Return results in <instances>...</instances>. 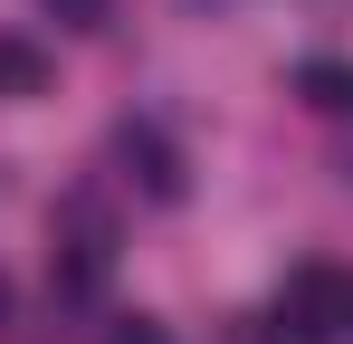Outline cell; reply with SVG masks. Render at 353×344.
I'll return each instance as SVG.
<instances>
[{"label":"cell","instance_id":"obj_1","mask_svg":"<svg viewBox=\"0 0 353 344\" xmlns=\"http://www.w3.org/2000/svg\"><path fill=\"white\" fill-rule=\"evenodd\" d=\"M277 335H296V344H344L353 335V278H344V268H296L287 296H277Z\"/></svg>","mask_w":353,"mask_h":344},{"label":"cell","instance_id":"obj_2","mask_svg":"<svg viewBox=\"0 0 353 344\" xmlns=\"http://www.w3.org/2000/svg\"><path fill=\"white\" fill-rule=\"evenodd\" d=\"M115 153H124V163H143V191H153V201H172V191H181V163H172V144H163V134L124 124V134H115Z\"/></svg>","mask_w":353,"mask_h":344},{"label":"cell","instance_id":"obj_3","mask_svg":"<svg viewBox=\"0 0 353 344\" xmlns=\"http://www.w3.org/2000/svg\"><path fill=\"white\" fill-rule=\"evenodd\" d=\"M0 96H48V48L0 29Z\"/></svg>","mask_w":353,"mask_h":344},{"label":"cell","instance_id":"obj_4","mask_svg":"<svg viewBox=\"0 0 353 344\" xmlns=\"http://www.w3.org/2000/svg\"><path fill=\"white\" fill-rule=\"evenodd\" d=\"M296 96L315 115H353V67L344 57H305V67H296Z\"/></svg>","mask_w":353,"mask_h":344},{"label":"cell","instance_id":"obj_5","mask_svg":"<svg viewBox=\"0 0 353 344\" xmlns=\"http://www.w3.org/2000/svg\"><path fill=\"white\" fill-rule=\"evenodd\" d=\"M48 19H67V29H105L115 0H48Z\"/></svg>","mask_w":353,"mask_h":344},{"label":"cell","instance_id":"obj_6","mask_svg":"<svg viewBox=\"0 0 353 344\" xmlns=\"http://www.w3.org/2000/svg\"><path fill=\"white\" fill-rule=\"evenodd\" d=\"M105 344H172V335H163L153 316H124V325H105Z\"/></svg>","mask_w":353,"mask_h":344},{"label":"cell","instance_id":"obj_7","mask_svg":"<svg viewBox=\"0 0 353 344\" xmlns=\"http://www.w3.org/2000/svg\"><path fill=\"white\" fill-rule=\"evenodd\" d=\"M0 325H10V278H0Z\"/></svg>","mask_w":353,"mask_h":344}]
</instances>
